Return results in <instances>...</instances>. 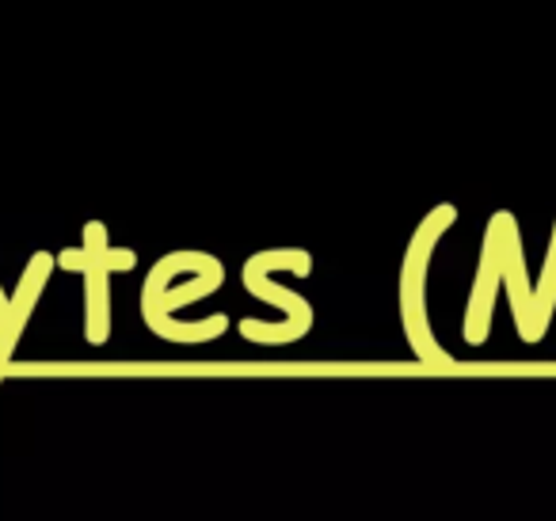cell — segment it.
<instances>
[{"label":"cell","instance_id":"cell-1","mask_svg":"<svg viewBox=\"0 0 556 521\" xmlns=\"http://www.w3.org/2000/svg\"><path fill=\"white\" fill-rule=\"evenodd\" d=\"M526 263H522V247H518V225L510 214H500L488 225V240L484 252H480V267H477V282H472V297H469V313H465V339L472 346H480L488 339V323H492V301L500 282H507V297L515 316L526 308L530 297V278H526Z\"/></svg>","mask_w":556,"mask_h":521},{"label":"cell","instance_id":"cell-2","mask_svg":"<svg viewBox=\"0 0 556 521\" xmlns=\"http://www.w3.org/2000/svg\"><path fill=\"white\" fill-rule=\"evenodd\" d=\"M225 270L214 255L202 252H176L164 255L156 270L149 275L146 293H141V316L156 335L172 339V343H194L176 320V308L191 305V301L206 297L214 285H222Z\"/></svg>","mask_w":556,"mask_h":521},{"label":"cell","instance_id":"cell-3","mask_svg":"<svg viewBox=\"0 0 556 521\" xmlns=\"http://www.w3.org/2000/svg\"><path fill=\"white\" fill-rule=\"evenodd\" d=\"M457 221L454 206H439L431 209V217H424V225L412 237L408 252H404V270H401V320H404V335H408L412 351L419 361L427 366H450L446 351L434 343L431 331V316H427V267H431V255L439 247L442 232Z\"/></svg>","mask_w":556,"mask_h":521},{"label":"cell","instance_id":"cell-4","mask_svg":"<svg viewBox=\"0 0 556 521\" xmlns=\"http://www.w3.org/2000/svg\"><path fill=\"white\" fill-rule=\"evenodd\" d=\"M65 267L85 270L88 278V343H103L108 339V323H111V301H108V282L115 270L130 267L134 255L130 252H115L108 244V232L103 225H88L85 229V244L77 252L62 255Z\"/></svg>","mask_w":556,"mask_h":521},{"label":"cell","instance_id":"cell-5","mask_svg":"<svg viewBox=\"0 0 556 521\" xmlns=\"http://www.w3.org/2000/svg\"><path fill=\"white\" fill-rule=\"evenodd\" d=\"M50 263H54L50 255H35V259L27 263L24 275H20L16 290H12V293L0 290V366H9V361H12V351H16L20 335H24L27 316L35 313L42 285H47L50 270H54Z\"/></svg>","mask_w":556,"mask_h":521},{"label":"cell","instance_id":"cell-6","mask_svg":"<svg viewBox=\"0 0 556 521\" xmlns=\"http://www.w3.org/2000/svg\"><path fill=\"white\" fill-rule=\"evenodd\" d=\"M244 285L252 293H260L263 301H270V305H282L287 308V320H290V328H294V335L302 339L305 331L313 328V308L305 305L298 293H290V290H282V285H275L270 282V267H267V255H252V259L244 263Z\"/></svg>","mask_w":556,"mask_h":521},{"label":"cell","instance_id":"cell-7","mask_svg":"<svg viewBox=\"0 0 556 521\" xmlns=\"http://www.w3.org/2000/svg\"><path fill=\"white\" fill-rule=\"evenodd\" d=\"M553 308H556V232H553V247H548L545 270H541L530 297H526V308L515 316L518 335H522L526 343H538V339L545 335V323H548V316H553Z\"/></svg>","mask_w":556,"mask_h":521}]
</instances>
